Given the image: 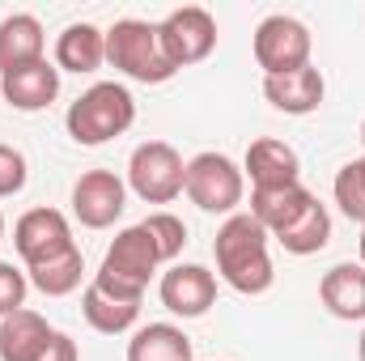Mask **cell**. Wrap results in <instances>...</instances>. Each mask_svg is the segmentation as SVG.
I'll return each instance as SVG.
<instances>
[{
	"mask_svg": "<svg viewBox=\"0 0 365 361\" xmlns=\"http://www.w3.org/2000/svg\"><path fill=\"white\" fill-rule=\"evenodd\" d=\"M323 93H327V81H323V73L314 64H306L297 73H284V77H264V98L272 102L276 111H284V115L319 111Z\"/></svg>",
	"mask_w": 365,
	"mask_h": 361,
	"instance_id": "cell-15",
	"label": "cell"
},
{
	"mask_svg": "<svg viewBox=\"0 0 365 361\" xmlns=\"http://www.w3.org/2000/svg\"><path fill=\"white\" fill-rule=\"evenodd\" d=\"M331 195H336V204H340V213L349 221L365 225V162L361 158H353L349 166H340V175L331 183Z\"/></svg>",
	"mask_w": 365,
	"mask_h": 361,
	"instance_id": "cell-24",
	"label": "cell"
},
{
	"mask_svg": "<svg viewBox=\"0 0 365 361\" xmlns=\"http://www.w3.org/2000/svg\"><path fill=\"white\" fill-rule=\"evenodd\" d=\"M47 39H43V21L34 13H13L0 21V77L4 73H17L26 64H38L47 60L43 56Z\"/></svg>",
	"mask_w": 365,
	"mask_h": 361,
	"instance_id": "cell-14",
	"label": "cell"
},
{
	"mask_svg": "<svg viewBox=\"0 0 365 361\" xmlns=\"http://www.w3.org/2000/svg\"><path fill=\"white\" fill-rule=\"evenodd\" d=\"M276 243L289 251V255H314V251H323L327 243H331V213L319 204V195L280 230V234H272Z\"/></svg>",
	"mask_w": 365,
	"mask_h": 361,
	"instance_id": "cell-19",
	"label": "cell"
},
{
	"mask_svg": "<svg viewBox=\"0 0 365 361\" xmlns=\"http://www.w3.org/2000/svg\"><path fill=\"white\" fill-rule=\"evenodd\" d=\"M30 179V166H26V153L13 149V145H0V200L4 195H17Z\"/></svg>",
	"mask_w": 365,
	"mask_h": 361,
	"instance_id": "cell-27",
	"label": "cell"
},
{
	"mask_svg": "<svg viewBox=\"0 0 365 361\" xmlns=\"http://www.w3.org/2000/svg\"><path fill=\"white\" fill-rule=\"evenodd\" d=\"M217 302V276L204 264H175L162 276V306L179 319H200Z\"/></svg>",
	"mask_w": 365,
	"mask_h": 361,
	"instance_id": "cell-11",
	"label": "cell"
},
{
	"mask_svg": "<svg viewBox=\"0 0 365 361\" xmlns=\"http://www.w3.org/2000/svg\"><path fill=\"white\" fill-rule=\"evenodd\" d=\"M0 93L13 111H43L60 98V68L51 60H38V64H26L17 73H4L0 77Z\"/></svg>",
	"mask_w": 365,
	"mask_h": 361,
	"instance_id": "cell-12",
	"label": "cell"
},
{
	"mask_svg": "<svg viewBox=\"0 0 365 361\" xmlns=\"http://www.w3.org/2000/svg\"><path fill=\"white\" fill-rule=\"evenodd\" d=\"M361 145H365V123H361Z\"/></svg>",
	"mask_w": 365,
	"mask_h": 361,
	"instance_id": "cell-33",
	"label": "cell"
},
{
	"mask_svg": "<svg viewBox=\"0 0 365 361\" xmlns=\"http://www.w3.org/2000/svg\"><path fill=\"white\" fill-rule=\"evenodd\" d=\"M162 43L175 60V68H191L204 64L217 51V17L200 4H182L175 13H166V21H158Z\"/></svg>",
	"mask_w": 365,
	"mask_h": 361,
	"instance_id": "cell-7",
	"label": "cell"
},
{
	"mask_svg": "<svg viewBox=\"0 0 365 361\" xmlns=\"http://www.w3.org/2000/svg\"><path fill=\"white\" fill-rule=\"evenodd\" d=\"M106 64H115L123 77L140 86H162L179 73L162 43L158 21H140V17H119L106 30Z\"/></svg>",
	"mask_w": 365,
	"mask_h": 361,
	"instance_id": "cell-2",
	"label": "cell"
},
{
	"mask_svg": "<svg viewBox=\"0 0 365 361\" xmlns=\"http://www.w3.org/2000/svg\"><path fill=\"white\" fill-rule=\"evenodd\" d=\"M106 64V30H98L93 21H73L60 39H56V68L60 73H98Z\"/></svg>",
	"mask_w": 365,
	"mask_h": 361,
	"instance_id": "cell-16",
	"label": "cell"
},
{
	"mask_svg": "<svg viewBox=\"0 0 365 361\" xmlns=\"http://www.w3.org/2000/svg\"><path fill=\"white\" fill-rule=\"evenodd\" d=\"M242 171L251 175V191H272V187L302 183V162H297V153H293L284 141H272V136L251 141Z\"/></svg>",
	"mask_w": 365,
	"mask_h": 361,
	"instance_id": "cell-13",
	"label": "cell"
},
{
	"mask_svg": "<svg viewBox=\"0 0 365 361\" xmlns=\"http://www.w3.org/2000/svg\"><path fill=\"white\" fill-rule=\"evenodd\" d=\"M357 357L365 361V332H361V340H357Z\"/></svg>",
	"mask_w": 365,
	"mask_h": 361,
	"instance_id": "cell-30",
	"label": "cell"
},
{
	"mask_svg": "<svg viewBox=\"0 0 365 361\" xmlns=\"http://www.w3.org/2000/svg\"><path fill=\"white\" fill-rule=\"evenodd\" d=\"M310 51H314L310 30L289 13H272L255 26V64L264 68V77H284L306 68Z\"/></svg>",
	"mask_w": 365,
	"mask_h": 361,
	"instance_id": "cell-6",
	"label": "cell"
},
{
	"mask_svg": "<svg viewBox=\"0 0 365 361\" xmlns=\"http://www.w3.org/2000/svg\"><path fill=\"white\" fill-rule=\"evenodd\" d=\"M128 208V187L115 171H86L73 183V217L86 230H110Z\"/></svg>",
	"mask_w": 365,
	"mask_h": 361,
	"instance_id": "cell-9",
	"label": "cell"
},
{
	"mask_svg": "<svg viewBox=\"0 0 365 361\" xmlns=\"http://www.w3.org/2000/svg\"><path fill=\"white\" fill-rule=\"evenodd\" d=\"M26 293H30V276L13 264H0V319L21 310L26 306Z\"/></svg>",
	"mask_w": 365,
	"mask_h": 361,
	"instance_id": "cell-26",
	"label": "cell"
},
{
	"mask_svg": "<svg viewBox=\"0 0 365 361\" xmlns=\"http://www.w3.org/2000/svg\"><path fill=\"white\" fill-rule=\"evenodd\" d=\"M0 238H4V213H0Z\"/></svg>",
	"mask_w": 365,
	"mask_h": 361,
	"instance_id": "cell-32",
	"label": "cell"
},
{
	"mask_svg": "<svg viewBox=\"0 0 365 361\" xmlns=\"http://www.w3.org/2000/svg\"><path fill=\"white\" fill-rule=\"evenodd\" d=\"M51 340V327L38 310L21 306L0 319V361H34Z\"/></svg>",
	"mask_w": 365,
	"mask_h": 361,
	"instance_id": "cell-18",
	"label": "cell"
},
{
	"mask_svg": "<svg viewBox=\"0 0 365 361\" xmlns=\"http://www.w3.org/2000/svg\"><path fill=\"white\" fill-rule=\"evenodd\" d=\"M158 264H162V255H158L149 230H145V225H128V230H119L115 243L106 247V260H102L98 272H106L110 280H119V285L145 293V289H149V276L158 272Z\"/></svg>",
	"mask_w": 365,
	"mask_h": 361,
	"instance_id": "cell-10",
	"label": "cell"
},
{
	"mask_svg": "<svg viewBox=\"0 0 365 361\" xmlns=\"http://www.w3.org/2000/svg\"><path fill=\"white\" fill-rule=\"evenodd\" d=\"M319 298L323 306L344 319V323H361L365 319V264H336L323 272L319 280Z\"/></svg>",
	"mask_w": 365,
	"mask_h": 361,
	"instance_id": "cell-17",
	"label": "cell"
},
{
	"mask_svg": "<svg viewBox=\"0 0 365 361\" xmlns=\"http://www.w3.org/2000/svg\"><path fill=\"white\" fill-rule=\"evenodd\" d=\"M182 179H187V162H182V153L170 141H145L128 158V187L145 204H170V200H179Z\"/></svg>",
	"mask_w": 365,
	"mask_h": 361,
	"instance_id": "cell-5",
	"label": "cell"
},
{
	"mask_svg": "<svg viewBox=\"0 0 365 361\" xmlns=\"http://www.w3.org/2000/svg\"><path fill=\"white\" fill-rule=\"evenodd\" d=\"M81 315H86V323H90L93 332H102V336H123V332L136 327V319H140V302L110 298V293H102V289L90 280L86 293H81Z\"/></svg>",
	"mask_w": 365,
	"mask_h": 361,
	"instance_id": "cell-20",
	"label": "cell"
},
{
	"mask_svg": "<svg viewBox=\"0 0 365 361\" xmlns=\"http://www.w3.org/2000/svg\"><path fill=\"white\" fill-rule=\"evenodd\" d=\"M93 285H98L102 293H110V298H123V302H145V293H136V289H128V285L110 280L106 272H93Z\"/></svg>",
	"mask_w": 365,
	"mask_h": 361,
	"instance_id": "cell-29",
	"label": "cell"
},
{
	"mask_svg": "<svg viewBox=\"0 0 365 361\" xmlns=\"http://www.w3.org/2000/svg\"><path fill=\"white\" fill-rule=\"evenodd\" d=\"M212 255H217V276L234 293L259 298V293L272 289L276 272H272V255H268V230L251 213H234V217L221 221Z\"/></svg>",
	"mask_w": 365,
	"mask_h": 361,
	"instance_id": "cell-1",
	"label": "cell"
},
{
	"mask_svg": "<svg viewBox=\"0 0 365 361\" xmlns=\"http://www.w3.org/2000/svg\"><path fill=\"white\" fill-rule=\"evenodd\" d=\"M34 361H81V353H77V340H73V336H64V332H51L47 349H43Z\"/></svg>",
	"mask_w": 365,
	"mask_h": 361,
	"instance_id": "cell-28",
	"label": "cell"
},
{
	"mask_svg": "<svg viewBox=\"0 0 365 361\" xmlns=\"http://www.w3.org/2000/svg\"><path fill=\"white\" fill-rule=\"evenodd\" d=\"M132 123H136V98L119 81L90 86L64 115V128L77 145H106V141L123 136Z\"/></svg>",
	"mask_w": 365,
	"mask_h": 361,
	"instance_id": "cell-3",
	"label": "cell"
},
{
	"mask_svg": "<svg viewBox=\"0 0 365 361\" xmlns=\"http://www.w3.org/2000/svg\"><path fill=\"white\" fill-rule=\"evenodd\" d=\"M140 225L149 230V238H153V247H158L162 264L179 260V251L187 247V225H182V217H175V213H166V208H162V213H149Z\"/></svg>",
	"mask_w": 365,
	"mask_h": 361,
	"instance_id": "cell-25",
	"label": "cell"
},
{
	"mask_svg": "<svg viewBox=\"0 0 365 361\" xmlns=\"http://www.w3.org/2000/svg\"><path fill=\"white\" fill-rule=\"evenodd\" d=\"M361 162H365V153H361Z\"/></svg>",
	"mask_w": 365,
	"mask_h": 361,
	"instance_id": "cell-34",
	"label": "cell"
},
{
	"mask_svg": "<svg viewBox=\"0 0 365 361\" xmlns=\"http://www.w3.org/2000/svg\"><path fill=\"white\" fill-rule=\"evenodd\" d=\"M361 264H365V225H361Z\"/></svg>",
	"mask_w": 365,
	"mask_h": 361,
	"instance_id": "cell-31",
	"label": "cell"
},
{
	"mask_svg": "<svg viewBox=\"0 0 365 361\" xmlns=\"http://www.w3.org/2000/svg\"><path fill=\"white\" fill-rule=\"evenodd\" d=\"M314 200V191H306L302 183H289V187H272V191H251V217L268 230V238L280 234L306 204Z\"/></svg>",
	"mask_w": 365,
	"mask_h": 361,
	"instance_id": "cell-21",
	"label": "cell"
},
{
	"mask_svg": "<svg viewBox=\"0 0 365 361\" xmlns=\"http://www.w3.org/2000/svg\"><path fill=\"white\" fill-rule=\"evenodd\" d=\"M128 361H191V340L175 323H149V327L132 332Z\"/></svg>",
	"mask_w": 365,
	"mask_h": 361,
	"instance_id": "cell-22",
	"label": "cell"
},
{
	"mask_svg": "<svg viewBox=\"0 0 365 361\" xmlns=\"http://www.w3.org/2000/svg\"><path fill=\"white\" fill-rule=\"evenodd\" d=\"M13 247H17L21 264L30 268V264H43L51 255L77 247V238H73V225L60 208H30L13 225Z\"/></svg>",
	"mask_w": 365,
	"mask_h": 361,
	"instance_id": "cell-8",
	"label": "cell"
},
{
	"mask_svg": "<svg viewBox=\"0 0 365 361\" xmlns=\"http://www.w3.org/2000/svg\"><path fill=\"white\" fill-rule=\"evenodd\" d=\"M81 272H86L81 247H68V251H60V255H51V260H43V264H30L26 276H30V285H34L38 293H47V298H68V293L81 289Z\"/></svg>",
	"mask_w": 365,
	"mask_h": 361,
	"instance_id": "cell-23",
	"label": "cell"
},
{
	"mask_svg": "<svg viewBox=\"0 0 365 361\" xmlns=\"http://www.w3.org/2000/svg\"><path fill=\"white\" fill-rule=\"evenodd\" d=\"M187 200L200 208V213H217V217H234L242 195H247V175L234 158L225 153H195L187 162V179H182Z\"/></svg>",
	"mask_w": 365,
	"mask_h": 361,
	"instance_id": "cell-4",
	"label": "cell"
}]
</instances>
